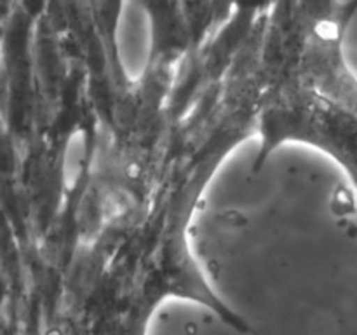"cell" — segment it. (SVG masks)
Instances as JSON below:
<instances>
[{
    "mask_svg": "<svg viewBox=\"0 0 357 335\" xmlns=\"http://www.w3.org/2000/svg\"><path fill=\"white\" fill-rule=\"evenodd\" d=\"M114 42L124 79L129 84L142 82L149 73L155 49L152 14L143 0H122Z\"/></svg>",
    "mask_w": 357,
    "mask_h": 335,
    "instance_id": "cell-1",
    "label": "cell"
}]
</instances>
